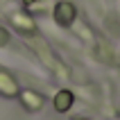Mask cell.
I'll return each mask as SVG.
<instances>
[{
  "label": "cell",
  "instance_id": "obj_8",
  "mask_svg": "<svg viewBox=\"0 0 120 120\" xmlns=\"http://www.w3.org/2000/svg\"><path fill=\"white\" fill-rule=\"evenodd\" d=\"M77 120H86V118H77Z\"/></svg>",
  "mask_w": 120,
  "mask_h": 120
},
{
  "label": "cell",
  "instance_id": "obj_4",
  "mask_svg": "<svg viewBox=\"0 0 120 120\" xmlns=\"http://www.w3.org/2000/svg\"><path fill=\"white\" fill-rule=\"evenodd\" d=\"M18 100H20V104H23L27 111H41L43 104H45V98H43L39 91H32V88H20Z\"/></svg>",
  "mask_w": 120,
  "mask_h": 120
},
{
  "label": "cell",
  "instance_id": "obj_5",
  "mask_svg": "<svg viewBox=\"0 0 120 120\" xmlns=\"http://www.w3.org/2000/svg\"><path fill=\"white\" fill-rule=\"evenodd\" d=\"M73 104H75V93L70 88H59L52 98V107L57 113H68L73 109Z\"/></svg>",
  "mask_w": 120,
  "mask_h": 120
},
{
  "label": "cell",
  "instance_id": "obj_7",
  "mask_svg": "<svg viewBox=\"0 0 120 120\" xmlns=\"http://www.w3.org/2000/svg\"><path fill=\"white\" fill-rule=\"evenodd\" d=\"M20 2H23V5H27V7H30V5H36L39 0H20Z\"/></svg>",
  "mask_w": 120,
  "mask_h": 120
},
{
  "label": "cell",
  "instance_id": "obj_2",
  "mask_svg": "<svg viewBox=\"0 0 120 120\" xmlns=\"http://www.w3.org/2000/svg\"><path fill=\"white\" fill-rule=\"evenodd\" d=\"M52 18L59 27H70L77 18V7L70 2V0H59L52 9Z\"/></svg>",
  "mask_w": 120,
  "mask_h": 120
},
{
  "label": "cell",
  "instance_id": "obj_6",
  "mask_svg": "<svg viewBox=\"0 0 120 120\" xmlns=\"http://www.w3.org/2000/svg\"><path fill=\"white\" fill-rule=\"evenodd\" d=\"M7 43H9V32H7L2 25H0V48H2V45H7Z\"/></svg>",
  "mask_w": 120,
  "mask_h": 120
},
{
  "label": "cell",
  "instance_id": "obj_3",
  "mask_svg": "<svg viewBox=\"0 0 120 120\" xmlns=\"http://www.w3.org/2000/svg\"><path fill=\"white\" fill-rule=\"evenodd\" d=\"M18 93H20V86L16 82V77L9 70L0 68V95L7 98V100H14V98H18Z\"/></svg>",
  "mask_w": 120,
  "mask_h": 120
},
{
  "label": "cell",
  "instance_id": "obj_1",
  "mask_svg": "<svg viewBox=\"0 0 120 120\" xmlns=\"http://www.w3.org/2000/svg\"><path fill=\"white\" fill-rule=\"evenodd\" d=\"M7 18H9V25H11L20 36H27V39L36 36V20H34V16L27 14L25 9L14 7L11 11H7Z\"/></svg>",
  "mask_w": 120,
  "mask_h": 120
}]
</instances>
